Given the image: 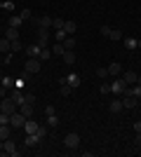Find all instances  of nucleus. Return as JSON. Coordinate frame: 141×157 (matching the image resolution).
I'll return each instance as SVG.
<instances>
[{
    "mask_svg": "<svg viewBox=\"0 0 141 157\" xmlns=\"http://www.w3.org/2000/svg\"><path fill=\"white\" fill-rule=\"evenodd\" d=\"M71 89H73V87H71V85H61V96H71Z\"/></svg>",
    "mask_w": 141,
    "mask_h": 157,
    "instance_id": "ea45409f",
    "label": "nucleus"
},
{
    "mask_svg": "<svg viewBox=\"0 0 141 157\" xmlns=\"http://www.w3.org/2000/svg\"><path fill=\"white\" fill-rule=\"evenodd\" d=\"M2 150H5V155H10V157H19L21 155V150H17V143H14L12 138H7V141H5Z\"/></svg>",
    "mask_w": 141,
    "mask_h": 157,
    "instance_id": "0eeeda50",
    "label": "nucleus"
},
{
    "mask_svg": "<svg viewBox=\"0 0 141 157\" xmlns=\"http://www.w3.org/2000/svg\"><path fill=\"white\" fill-rule=\"evenodd\" d=\"M17 108H19V105L14 103L12 96H5V98H2V108H0V110H5V113H10V115H12V113H17Z\"/></svg>",
    "mask_w": 141,
    "mask_h": 157,
    "instance_id": "6e6552de",
    "label": "nucleus"
},
{
    "mask_svg": "<svg viewBox=\"0 0 141 157\" xmlns=\"http://www.w3.org/2000/svg\"><path fill=\"white\" fill-rule=\"evenodd\" d=\"M24 45H21V40H12V52H21Z\"/></svg>",
    "mask_w": 141,
    "mask_h": 157,
    "instance_id": "a19ab883",
    "label": "nucleus"
},
{
    "mask_svg": "<svg viewBox=\"0 0 141 157\" xmlns=\"http://www.w3.org/2000/svg\"><path fill=\"white\" fill-rule=\"evenodd\" d=\"M45 117H47V127H52V129H57V127H59V117H57L54 105H47V108H45Z\"/></svg>",
    "mask_w": 141,
    "mask_h": 157,
    "instance_id": "f257e3e1",
    "label": "nucleus"
},
{
    "mask_svg": "<svg viewBox=\"0 0 141 157\" xmlns=\"http://www.w3.org/2000/svg\"><path fill=\"white\" fill-rule=\"evenodd\" d=\"M108 40H122V33L118 31V28H111V31H108Z\"/></svg>",
    "mask_w": 141,
    "mask_h": 157,
    "instance_id": "2f4dec72",
    "label": "nucleus"
},
{
    "mask_svg": "<svg viewBox=\"0 0 141 157\" xmlns=\"http://www.w3.org/2000/svg\"><path fill=\"white\" fill-rule=\"evenodd\" d=\"M120 78H122V80H125V82H127V85H129V87H132V85H136V80H139V75H136V73H134V71H127V73H122Z\"/></svg>",
    "mask_w": 141,
    "mask_h": 157,
    "instance_id": "f8f14e48",
    "label": "nucleus"
},
{
    "mask_svg": "<svg viewBox=\"0 0 141 157\" xmlns=\"http://www.w3.org/2000/svg\"><path fill=\"white\" fill-rule=\"evenodd\" d=\"M40 52H42V47L38 45V42H33V45L26 47V54L31 56V59H38V56H40Z\"/></svg>",
    "mask_w": 141,
    "mask_h": 157,
    "instance_id": "9b49d317",
    "label": "nucleus"
},
{
    "mask_svg": "<svg viewBox=\"0 0 141 157\" xmlns=\"http://www.w3.org/2000/svg\"><path fill=\"white\" fill-rule=\"evenodd\" d=\"M40 68H42V61H40V59H28V61H26V66H24V71H26L28 75H35V73H40Z\"/></svg>",
    "mask_w": 141,
    "mask_h": 157,
    "instance_id": "20e7f679",
    "label": "nucleus"
},
{
    "mask_svg": "<svg viewBox=\"0 0 141 157\" xmlns=\"http://www.w3.org/2000/svg\"><path fill=\"white\" fill-rule=\"evenodd\" d=\"M5 96H7V87L0 85V98H5Z\"/></svg>",
    "mask_w": 141,
    "mask_h": 157,
    "instance_id": "49530a36",
    "label": "nucleus"
},
{
    "mask_svg": "<svg viewBox=\"0 0 141 157\" xmlns=\"http://www.w3.org/2000/svg\"><path fill=\"white\" fill-rule=\"evenodd\" d=\"M61 59H64V63H66V66H73V63H75V54H73V49H66Z\"/></svg>",
    "mask_w": 141,
    "mask_h": 157,
    "instance_id": "5701e85b",
    "label": "nucleus"
},
{
    "mask_svg": "<svg viewBox=\"0 0 141 157\" xmlns=\"http://www.w3.org/2000/svg\"><path fill=\"white\" fill-rule=\"evenodd\" d=\"M134 131H136V134L141 131V120H139V122H134Z\"/></svg>",
    "mask_w": 141,
    "mask_h": 157,
    "instance_id": "de8ad7c7",
    "label": "nucleus"
},
{
    "mask_svg": "<svg viewBox=\"0 0 141 157\" xmlns=\"http://www.w3.org/2000/svg\"><path fill=\"white\" fill-rule=\"evenodd\" d=\"M122 108H125V105H122V98H113V101H111V105H108V110L113 113V115H118Z\"/></svg>",
    "mask_w": 141,
    "mask_h": 157,
    "instance_id": "2eb2a0df",
    "label": "nucleus"
},
{
    "mask_svg": "<svg viewBox=\"0 0 141 157\" xmlns=\"http://www.w3.org/2000/svg\"><path fill=\"white\" fill-rule=\"evenodd\" d=\"M108 75H122V66L118 63V61L108 63Z\"/></svg>",
    "mask_w": 141,
    "mask_h": 157,
    "instance_id": "4be33fe9",
    "label": "nucleus"
},
{
    "mask_svg": "<svg viewBox=\"0 0 141 157\" xmlns=\"http://www.w3.org/2000/svg\"><path fill=\"white\" fill-rule=\"evenodd\" d=\"M99 31H101V35H106V38H108V31H111V26H101Z\"/></svg>",
    "mask_w": 141,
    "mask_h": 157,
    "instance_id": "a18cd8bd",
    "label": "nucleus"
},
{
    "mask_svg": "<svg viewBox=\"0 0 141 157\" xmlns=\"http://www.w3.org/2000/svg\"><path fill=\"white\" fill-rule=\"evenodd\" d=\"M49 38H52V28H38V45L42 49L49 47Z\"/></svg>",
    "mask_w": 141,
    "mask_h": 157,
    "instance_id": "f03ea898",
    "label": "nucleus"
},
{
    "mask_svg": "<svg viewBox=\"0 0 141 157\" xmlns=\"http://www.w3.org/2000/svg\"><path fill=\"white\" fill-rule=\"evenodd\" d=\"M66 85H71L75 89V87L82 85V78H80V75H75V73H71V75H66Z\"/></svg>",
    "mask_w": 141,
    "mask_h": 157,
    "instance_id": "ddd939ff",
    "label": "nucleus"
},
{
    "mask_svg": "<svg viewBox=\"0 0 141 157\" xmlns=\"http://www.w3.org/2000/svg\"><path fill=\"white\" fill-rule=\"evenodd\" d=\"M125 47H127V49H141V40H136V38H125Z\"/></svg>",
    "mask_w": 141,
    "mask_h": 157,
    "instance_id": "6ab92c4d",
    "label": "nucleus"
},
{
    "mask_svg": "<svg viewBox=\"0 0 141 157\" xmlns=\"http://www.w3.org/2000/svg\"><path fill=\"white\" fill-rule=\"evenodd\" d=\"M0 124H10V113L0 110Z\"/></svg>",
    "mask_w": 141,
    "mask_h": 157,
    "instance_id": "4c0bfd02",
    "label": "nucleus"
},
{
    "mask_svg": "<svg viewBox=\"0 0 141 157\" xmlns=\"http://www.w3.org/2000/svg\"><path fill=\"white\" fill-rule=\"evenodd\" d=\"M136 103H139V98L132 96V94H122V105L125 108H136Z\"/></svg>",
    "mask_w": 141,
    "mask_h": 157,
    "instance_id": "9d476101",
    "label": "nucleus"
},
{
    "mask_svg": "<svg viewBox=\"0 0 141 157\" xmlns=\"http://www.w3.org/2000/svg\"><path fill=\"white\" fill-rule=\"evenodd\" d=\"M21 24H24V19H21L19 14H12V17H10V21H7V26H12V28H19Z\"/></svg>",
    "mask_w": 141,
    "mask_h": 157,
    "instance_id": "b1692460",
    "label": "nucleus"
},
{
    "mask_svg": "<svg viewBox=\"0 0 141 157\" xmlns=\"http://www.w3.org/2000/svg\"><path fill=\"white\" fill-rule=\"evenodd\" d=\"M12 52V42L7 38H0V54H10Z\"/></svg>",
    "mask_w": 141,
    "mask_h": 157,
    "instance_id": "aec40b11",
    "label": "nucleus"
},
{
    "mask_svg": "<svg viewBox=\"0 0 141 157\" xmlns=\"http://www.w3.org/2000/svg\"><path fill=\"white\" fill-rule=\"evenodd\" d=\"M19 17H21L24 21H26V19H31V10H28V7H26V10H21V14H19Z\"/></svg>",
    "mask_w": 141,
    "mask_h": 157,
    "instance_id": "79ce46f5",
    "label": "nucleus"
},
{
    "mask_svg": "<svg viewBox=\"0 0 141 157\" xmlns=\"http://www.w3.org/2000/svg\"><path fill=\"white\" fill-rule=\"evenodd\" d=\"M5 38L12 42V40H19V28H12V26H7L5 28Z\"/></svg>",
    "mask_w": 141,
    "mask_h": 157,
    "instance_id": "a211bd4d",
    "label": "nucleus"
},
{
    "mask_svg": "<svg viewBox=\"0 0 141 157\" xmlns=\"http://www.w3.org/2000/svg\"><path fill=\"white\" fill-rule=\"evenodd\" d=\"M2 145H5V141H0V150H2Z\"/></svg>",
    "mask_w": 141,
    "mask_h": 157,
    "instance_id": "8fccbe9b",
    "label": "nucleus"
},
{
    "mask_svg": "<svg viewBox=\"0 0 141 157\" xmlns=\"http://www.w3.org/2000/svg\"><path fill=\"white\" fill-rule=\"evenodd\" d=\"M42 143V138L38 134H26V148H38Z\"/></svg>",
    "mask_w": 141,
    "mask_h": 157,
    "instance_id": "1a4fd4ad",
    "label": "nucleus"
},
{
    "mask_svg": "<svg viewBox=\"0 0 141 157\" xmlns=\"http://www.w3.org/2000/svg\"><path fill=\"white\" fill-rule=\"evenodd\" d=\"M24 85H26V80H24V78H17V82H14V87H17V89H21V87H24Z\"/></svg>",
    "mask_w": 141,
    "mask_h": 157,
    "instance_id": "37998d69",
    "label": "nucleus"
},
{
    "mask_svg": "<svg viewBox=\"0 0 141 157\" xmlns=\"http://www.w3.org/2000/svg\"><path fill=\"white\" fill-rule=\"evenodd\" d=\"M64 24H66V19H61V17H54V19H52V28H54V31L64 28Z\"/></svg>",
    "mask_w": 141,
    "mask_h": 157,
    "instance_id": "7c9ffc66",
    "label": "nucleus"
},
{
    "mask_svg": "<svg viewBox=\"0 0 141 157\" xmlns=\"http://www.w3.org/2000/svg\"><path fill=\"white\" fill-rule=\"evenodd\" d=\"M38 59H40V61H47V59H52V49H49V47H45V49L40 52V56H38Z\"/></svg>",
    "mask_w": 141,
    "mask_h": 157,
    "instance_id": "473e14b6",
    "label": "nucleus"
},
{
    "mask_svg": "<svg viewBox=\"0 0 141 157\" xmlns=\"http://www.w3.org/2000/svg\"><path fill=\"white\" fill-rule=\"evenodd\" d=\"M64 47H66V49H73V47H75V38H73V35H68V38L64 40Z\"/></svg>",
    "mask_w": 141,
    "mask_h": 157,
    "instance_id": "72a5a7b5",
    "label": "nucleus"
},
{
    "mask_svg": "<svg viewBox=\"0 0 141 157\" xmlns=\"http://www.w3.org/2000/svg\"><path fill=\"white\" fill-rule=\"evenodd\" d=\"M38 127H40V124H38L35 120H31V117L24 122V131H26V134H35V131H38Z\"/></svg>",
    "mask_w": 141,
    "mask_h": 157,
    "instance_id": "4468645a",
    "label": "nucleus"
},
{
    "mask_svg": "<svg viewBox=\"0 0 141 157\" xmlns=\"http://www.w3.org/2000/svg\"><path fill=\"white\" fill-rule=\"evenodd\" d=\"M64 52H66V47H64V42H57V45L52 47V54H54V56H64Z\"/></svg>",
    "mask_w": 141,
    "mask_h": 157,
    "instance_id": "cd10ccee",
    "label": "nucleus"
},
{
    "mask_svg": "<svg viewBox=\"0 0 141 157\" xmlns=\"http://www.w3.org/2000/svg\"><path fill=\"white\" fill-rule=\"evenodd\" d=\"M101 94H111V85H101Z\"/></svg>",
    "mask_w": 141,
    "mask_h": 157,
    "instance_id": "c03bdc74",
    "label": "nucleus"
},
{
    "mask_svg": "<svg viewBox=\"0 0 141 157\" xmlns=\"http://www.w3.org/2000/svg\"><path fill=\"white\" fill-rule=\"evenodd\" d=\"M52 38L57 40V42H64V40L68 38V33L64 31V28H59V31H54V33H52Z\"/></svg>",
    "mask_w": 141,
    "mask_h": 157,
    "instance_id": "bb28decb",
    "label": "nucleus"
},
{
    "mask_svg": "<svg viewBox=\"0 0 141 157\" xmlns=\"http://www.w3.org/2000/svg\"><path fill=\"white\" fill-rule=\"evenodd\" d=\"M19 113H21V115H24V117H31V115H33V105H28V103H21L19 105Z\"/></svg>",
    "mask_w": 141,
    "mask_h": 157,
    "instance_id": "393cba45",
    "label": "nucleus"
},
{
    "mask_svg": "<svg viewBox=\"0 0 141 157\" xmlns=\"http://www.w3.org/2000/svg\"><path fill=\"white\" fill-rule=\"evenodd\" d=\"M64 31H66L68 35H73V33L78 31V24H75V21H71V19H66V24H64Z\"/></svg>",
    "mask_w": 141,
    "mask_h": 157,
    "instance_id": "a878e982",
    "label": "nucleus"
},
{
    "mask_svg": "<svg viewBox=\"0 0 141 157\" xmlns=\"http://www.w3.org/2000/svg\"><path fill=\"white\" fill-rule=\"evenodd\" d=\"M14 82H17V80L10 78V75H0V85L7 87V89H14Z\"/></svg>",
    "mask_w": 141,
    "mask_h": 157,
    "instance_id": "412c9836",
    "label": "nucleus"
},
{
    "mask_svg": "<svg viewBox=\"0 0 141 157\" xmlns=\"http://www.w3.org/2000/svg\"><path fill=\"white\" fill-rule=\"evenodd\" d=\"M24 103H28V105H35V94H24Z\"/></svg>",
    "mask_w": 141,
    "mask_h": 157,
    "instance_id": "c9c22d12",
    "label": "nucleus"
},
{
    "mask_svg": "<svg viewBox=\"0 0 141 157\" xmlns=\"http://www.w3.org/2000/svg\"><path fill=\"white\" fill-rule=\"evenodd\" d=\"M2 10H7V12H14V2H12V0H2Z\"/></svg>",
    "mask_w": 141,
    "mask_h": 157,
    "instance_id": "58836bf2",
    "label": "nucleus"
},
{
    "mask_svg": "<svg viewBox=\"0 0 141 157\" xmlns=\"http://www.w3.org/2000/svg\"><path fill=\"white\" fill-rule=\"evenodd\" d=\"M24 122H26V117H24L21 113H12V115H10V127H12V129H24Z\"/></svg>",
    "mask_w": 141,
    "mask_h": 157,
    "instance_id": "423d86ee",
    "label": "nucleus"
},
{
    "mask_svg": "<svg viewBox=\"0 0 141 157\" xmlns=\"http://www.w3.org/2000/svg\"><path fill=\"white\" fill-rule=\"evenodd\" d=\"M0 108H2V98H0Z\"/></svg>",
    "mask_w": 141,
    "mask_h": 157,
    "instance_id": "603ef678",
    "label": "nucleus"
},
{
    "mask_svg": "<svg viewBox=\"0 0 141 157\" xmlns=\"http://www.w3.org/2000/svg\"><path fill=\"white\" fill-rule=\"evenodd\" d=\"M35 134H38V136H40L42 141H45V138H47V134H49V129H47V127H38V131H35Z\"/></svg>",
    "mask_w": 141,
    "mask_h": 157,
    "instance_id": "e433bc0d",
    "label": "nucleus"
},
{
    "mask_svg": "<svg viewBox=\"0 0 141 157\" xmlns=\"http://www.w3.org/2000/svg\"><path fill=\"white\" fill-rule=\"evenodd\" d=\"M125 94H132V96L141 98V85H134V87H127V92Z\"/></svg>",
    "mask_w": 141,
    "mask_h": 157,
    "instance_id": "c756f323",
    "label": "nucleus"
},
{
    "mask_svg": "<svg viewBox=\"0 0 141 157\" xmlns=\"http://www.w3.org/2000/svg\"><path fill=\"white\" fill-rule=\"evenodd\" d=\"M136 85H141V75H139V80H136Z\"/></svg>",
    "mask_w": 141,
    "mask_h": 157,
    "instance_id": "3c124183",
    "label": "nucleus"
},
{
    "mask_svg": "<svg viewBox=\"0 0 141 157\" xmlns=\"http://www.w3.org/2000/svg\"><path fill=\"white\" fill-rule=\"evenodd\" d=\"M96 78H99V80H106L108 78V68H96Z\"/></svg>",
    "mask_w": 141,
    "mask_h": 157,
    "instance_id": "f704fd0d",
    "label": "nucleus"
},
{
    "mask_svg": "<svg viewBox=\"0 0 141 157\" xmlns=\"http://www.w3.org/2000/svg\"><path fill=\"white\" fill-rule=\"evenodd\" d=\"M35 26L38 28H52V17H38V19H35Z\"/></svg>",
    "mask_w": 141,
    "mask_h": 157,
    "instance_id": "dca6fc26",
    "label": "nucleus"
},
{
    "mask_svg": "<svg viewBox=\"0 0 141 157\" xmlns=\"http://www.w3.org/2000/svg\"><path fill=\"white\" fill-rule=\"evenodd\" d=\"M136 141H139V143H141V131H139V136H136Z\"/></svg>",
    "mask_w": 141,
    "mask_h": 157,
    "instance_id": "09e8293b",
    "label": "nucleus"
},
{
    "mask_svg": "<svg viewBox=\"0 0 141 157\" xmlns=\"http://www.w3.org/2000/svg\"><path fill=\"white\" fill-rule=\"evenodd\" d=\"M12 127L10 124H0V141H7V138H12Z\"/></svg>",
    "mask_w": 141,
    "mask_h": 157,
    "instance_id": "f3484780",
    "label": "nucleus"
},
{
    "mask_svg": "<svg viewBox=\"0 0 141 157\" xmlns=\"http://www.w3.org/2000/svg\"><path fill=\"white\" fill-rule=\"evenodd\" d=\"M10 96L14 98V103H17V105H21V103H24V92H21V89H17V92H12V94H10Z\"/></svg>",
    "mask_w": 141,
    "mask_h": 157,
    "instance_id": "c85d7f7f",
    "label": "nucleus"
},
{
    "mask_svg": "<svg viewBox=\"0 0 141 157\" xmlns=\"http://www.w3.org/2000/svg\"><path fill=\"white\" fill-rule=\"evenodd\" d=\"M127 82H125V80H122V78H118V80H115V82H113V85H111V94H118V96H122V94H125V92H127Z\"/></svg>",
    "mask_w": 141,
    "mask_h": 157,
    "instance_id": "39448f33",
    "label": "nucleus"
},
{
    "mask_svg": "<svg viewBox=\"0 0 141 157\" xmlns=\"http://www.w3.org/2000/svg\"><path fill=\"white\" fill-rule=\"evenodd\" d=\"M64 145H66V148H71V150H75V148L80 145V134H75V131L66 134V136H64Z\"/></svg>",
    "mask_w": 141,
    "mask_h": 157,
    "instance_id": "7ed1b4c3",
    "label": "nucleus"
}]
</instances>
